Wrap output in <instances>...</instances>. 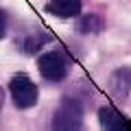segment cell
Here are the masks:
<instances>
[{
    "label": "cell",
    "instance_id": "8",
    "mask_svg": "<svg viewBox=\"0 0 131 131\" xmlns=\"http://www.w3.org/2000/svg\"><path fill=\"white\" fill-rule=\"evenodd\" d=\"M46 42H48V35H44V33L35 31V35H31V37L24 42V50L33 55V52L39 50V48H42V44H46Z\"/></svg>",
    "mask_w": 131,
    "mask_h": 131
},
{
    "label": "cell",
    "instance_id": "4",
    "mask_svg": "<svg viewBox=\"0 0 131 131\" xmlns=\"http://www.w3.org/2000/svg\"><path fill=\"white\" fill-rule=\"evenodd\" d=\"M98 122L103 131H131V120L112 105L98 109Z\"/></svg>",
    "mask_w": 131,
    "mask_h": 131
},
{
    "label": "cell",
    "instance_id": "3",
    "mask_svg": "<svg viewBox=\"0 0 131 131\" xmlns=\"http://www.w3.org/2000/svg\"><path fill=\"white\" fill-rule=\"evenodd\" d=\"M9 92H11V98H13V105L18 109L33 107L37 103V96H39L37 85L33 83L26 74H15L9 83Z\"/></svg>",
    "mask_w": 131,
    "mask_h": 131
},
{
    "label": "cell",
    "instance_id": "7",
    "mask_svg": "<svg viewBox=\"0 0 131 131\" xmlns=\"http://www.w3.org/2000/svg\"><path fill=\"white\" fill-rule=\"evenodd\" d=\"M101 26H103L101 18L94 15V13H88V15H83V18L79 20L77 31H79V33H96V31H101Z\"/></svg>",
    "mask_w": 131,
    "mask_h": 131
},
{
    "label": "cell",
    "instance_id": "2",
    "mask_svg": "<svg viewBox=\"0 0 131 131\" xmlns=\"http://www.w3.org/2000/svg\"><path fill=\"white\" fill-rule=\"evenodd\" d=\"M37 68H39V74L46 81H52V83L63 81L70 72V57L61 48H52V50H46L44 55H39Z\"/></svg>",
    "mask_w": 131,
    "mask_h": 131
},
{
    "label": "cell",
    "instance_id": "10",
    "mask_svg": "<svg viewBox=\"0 0 131 131\" xmlns=\"http://www.w3.org/2000/svg\"><path fill=\"white\" fill-rule=\"evenodd\" d=\"M2 105H5V92H2V88H0V112H2Z\"/></svg>",
    "mask_w": 131,
    "mask_h": 131
},
{
    "label": "cell",
    "instance_id": "1",
    "mask_svg": "<svg viewBox=\"0 0 131 131\" xmlns=\"http://www.w3.org/2000/svg\"><path fill=\"white\" fill-rule=\"evenodd\" d=\"M83 127V107L74 98H63L55 109L50 120V131H81Z\"/></svg>",
    "mask_w": 131,
    "mask_h": 131
},
{
    "label": "cell",
    "instance_id": "6",
    "mask_svg": "<svg viewBox=\"0 0 131 131\" xmlns=\"http://www.w3.org/2000/svg\"><path fill=\"white\" fill-rule=\"evenodd\" d=\"M112 92L116 94V96H127V94L131 92V68L129 66H122V68H118L116 72L112 74Z\"/></svg>",
    "mask_w": 131,
    "mask_h": 131
},
{
    "label": "cell",
    "instance_id": "9",
    "mask_svg": "<svg viewBox=\"0 0 131 131\" xmlns=\"http://www.w3.org/2000/svg\"><path fill=\"white\" fill-rule=\"evenodd\" d=\"M7 35V13L0 9V39Z\"/></svg>",
    "mask_w": 131,
    "mask_h": 131
},
{
    "label": "cell",
    "instance_id": "5",
    "mask_svg": "<svg viewBox=\"0 0 131 131\" xmlns=\"http://www.w3.org/2000/svg\"><path fill=\"white\" fill-rule=\"evenodd\" d=\"M46 11L57 18H77L81 13V0H50Z\"/></svg>",
    "mask_w": 131,
    "mask_h": 131
}]
</instances>
